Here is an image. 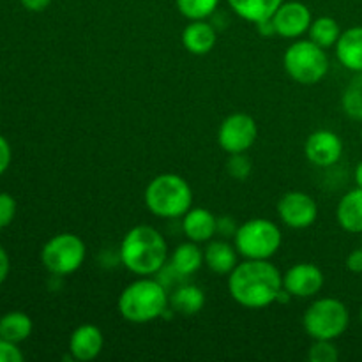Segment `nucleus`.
Listing matches in <instances>:
<instances>
[{"instance_id":"nucleus-1","label":"nucleus","mask_w":362,"mask_h":362,"mask_svg":"<svg viewBox=\"0 0 362 362\" xmlns=\"http://www.w3.org/2000/svg\"><path fill=\"white\" fill-rule=\"evenodd\" d=\"M283 276L269 260H244L228 274V292L246 310H264L278 303Z\"/></svg>"},{"instance_id":"nucleus-2","label":"nucleus","mask_w":362,"mask_h":362,"mask_svg":"<svg viewBox=\"0 0 362 362\" xmlns=\"http://www.w3.org/2000/svg\"><path fill=\"white\" fill-rule=\"evenodd\" d=\"M119 258L133 274L154 276L168 264V244L154 226L138 225L124 235Z\"/></svg>"},{"instance_id":"nucleus-3","label":"nucleus","mask_w":362,"mask_h":362,"mask_svg":"<svg viewBox=\"0 0 362 362\" xmlns=\"http://www.w3.org/2000/svg\"><path fill=\"white\" fill-rule=\"evenodd\" d=\"M117 308L120 317L129 324H148L168 315V290L159 279L140 276V279L122 290Z\"/></svg>"},{"instance_id":"nucleus-4","label":"nucleus","mask_w":362,"mask_h":362,"mask_svg":"<svg viewBox=\"0 0 362 362\" xmlns=\"http://www.w3.org/2000/svg\"><path fill=\"white\" fill-rule=\"evenodd\" d=\"M145 205L158 218H182L193 207V191L187 180L177 173H161L145 187Z\"/></svg>"},{"instance_id":"nucleus-5","label":"nucleus","mask_w":362,"mask_h":362,"mask_svg":"<svg viewBox=\"0 0 362 362\" xmlns=\"http://www.w3.org/2000/svg\"><path fill=\"white\" fill-rule=\"evenodd\" d=\"M286 74L300 85H317L327 76L329 57L325 48L311 39H296L283 55Z\"/></svg>"},{"instance_id":"nucleus-6","label":"nucleus","mask_w":362,"mask_h":362,"mask_svg":"<svg viewBox=\"0 0 362 362\" xmlns=\"http://www.w3.org/2000/svg\"><path fill=\"white\" fill-rule=\"evenodd\" d=\"M283 235L274 221L264 218L247 219L233 235V246L246 260H271L279 251Z\"/></svg>"},{"instance_id":"nucleus-7","label":"nucleus","mask_w":362,"mask_h":362,"mask_svg":"<svg viewBox=\"0 0 362 362\" xmlns=\"http://www.w3.org/2000/svg\"><path fill=\"white\" fill-rule=\"evenodd\" d=\"M350 325V313L345 303L334 297H322L310 304L303 317V327L311 339L334 341L345 334Z\"/></svg>"},{"instance_id":"nucleus-8","label":"nucleus","mask_w":362,"mask_h":362,"mask_svg":"<svg viewBox=\"0 0 362 362\" xmlns=\"http://www.w3.org/2000/svg\"><path fill=\"white\" fill-rule=\"evenodd\" d=\"M87 246L74 233H59L52 237L41 250V262L53 276H69L83 265Z\"/></svg>"},{"instance_id":"nucleus-9","label":"nucleus","mask_w":362,"mask_h":362,"mask_svg":"<svg viewBox=\"0 0 362 362\" xmlns=\"http://www.w3.org/2000/svg\"><path fill=\"white\" fill-rule=\"evenodd\" d=\"M258 136L257 120L247 113H232L218 129V144L226 154H240L250 151Z\"/></svg>"},{"instance_id":"nucleus-10","label":"nucleus","mask_w":362,"mask_h":362,"mask_svg":"<svg viewBox=\"0 0 362 362\" xmlns=\"http://www.w3.org/2000/svg\"><path fill=\"white\" fill-rule=\"evenodd\" d=\"M278 216L288 228H310L318 218L317 202L304 191H288L278 202Z\"/></svg>"},{"instance_id":"nucleus-11","label":"nucleus","mask_w":362,"mask_h":362,"mask_svg":"<svg viewBox=\"0 0 362 362\" xmlns=\"http://www.w3.org/2000/svg\"><path fill=\"white\" fill-rule=\"evenodd\" d=\"M325 285V276L318 265L310 262H300L292 265L288 271L283 274V288L292 297L299 299H310L320 293Z\"/></svg>"},{"instance_id":"nucleus-12","label":"nucleus","mask_w":362,"mask_h":362,"mask_svg":"<svg viewBox=\"0 0 362 362\" xmlns=\"http://www.w3.org/2000/svg\"><path fill=\"white\" fill-rule=\"evenodd\" d=\"M304 154L311 165L327 168L341 159L343 141L334 131L318 129L308 136L306 144H304Z\"/></svg>"},{"instance_id":"nucleus-13","label":"nucleus","mask_w":362,"mask_h":362,"mask_svg":"<svg viewBox=\"0 0 362 362\" xmlns=\"http://www.w3.org/2000/svg\"><path fill=\"white\" fill-rule=\"evenodd\" d=\"M272 21L278 35L285 39H299L310 30L313 16L306 4L303 2H283L272 14Z\"/></svg>"},{"instance_id":"nucleus-14","label":"nucleus","mask_w":362,"mask_h":362,"mask_svg":"<svg viewBox=\"0 0 362 362\" xmlns=\"http://www.w3.org/2000/svg\"><path fill=\"white\" fill-rule=\"evenodd\" d=\"M105 346V338L98 325L83 324L73 331L69 338V352L74 361H94Z\"/></svg>"},{"instance_id":"nucleus-15","label":"nucleus","mask_w":362,"mask_h":362,"mask_svg":"<svg viewBox=\"0 0 362 362\" xmlns=\"http://www.w3.org/2000/svg\"><path fill=\"white\" fill-rule=\"evenodd\" d=\"M216 221L218 218L207 209L191 207L182 216L184 235L193 243H209L216 235Z\"/></svg>"},{"instance_id":"nucleus-16","label":"nucleus","mask_w":362,"mask_h":362,"mask_svg":"<svg viewBox=\"0 0 362 362\" xmlns=\"http://www.w3.org/2000/svg\"><path fill=\"white\" fill-rule=\"evenodd\" d=\"M216 28L214 25L205 20H193L182 30V45L193 55H207L216 46Z\"/></svg>"},{"instance_id":"nucleus-17","label":"nucleus","mask_w":362,"mask_h":362,"mask_svg":"<svg viewBox=\"0 0 362 362\" xmlns=\"http://www.w3.org/2000/svg\"><path fill=\"white\" fill-rule=\"evenodd\" d=\"M336 57L345 69L362 73V27H352L341 32L336 42Z\"/></svg>"},{"instance_id":"nucleus-18","label":"nucleus","mask_w":362,"mask_h":362,"mask_svg":"<svg viewBox=\"0 0 362 362\" xmlns=\"http://www.w3.org/2000/svg\"><path fill=\"white\" fill-rule=\"evenodd\" d=\"M204 262L214 274L228 276L239 264V251L226 240H209L204 250Z\"/></svg>"},{"instance_id":"nucleus-19","label":"nucleus","mask_w":362,"mask_h":362,"mask_svg":"<svg viewBox=\"0 0 362 362\" xmlns=\"http://www.w3.org/2000/svg\"><path fill=\"white\" fill-rule=\"evenodd\" d=\"M338 225L349 233H362V189L349 191L341 197L336 207Z\"/></svg>"},{"instance_id":"nucleus-20","label":"nucleus","mask_w":362,"mask_h":362,"mask_svg":"<svg viewBox=\"0 0 362 362\" xmlns=\"http://www.w3.org/2000/svg\"><path fill=\"white\" fill-rule=\"evenodd\" d=\"M205 306V293L200 286L194 285H179L170 293V310L173 313L197 315L204 310Z\"/></svg>"},{"instance_id":"nucleus-21","label":"nucleus","mask_w":362,"mask_h":362,"mask_svg":"<svg viewBox=\"0 0 362 362\" xmlns=\"http://www.w3.org/2000/svg\"><path fill=\"white\" fill-rule=\"evenodd\" d=\"M170 265L172 269H175L180 276L184 278H189V276L197 274L202 269V265H205L204 262V251L198 247V243H182L173 250L172 257H170Z\"/></svg>"},{"instance_id":"nucleus-22","label":"nucleus","mask_w":362,"mask_h":362,"mask_svg":"<svg viewBox=\"0 0 362 362\" xmlns=\"http://www.w3.org/2000/svg\"><path fill=\"white\" fill-rule=\"evenodd\" d=\"M285 0H228L233 13L250 23L269 20Z\"/></svg>"},{"instance_id":"nucleus-23","label":"nucleus","mask_w":362,"mask_h":362,"mask_svg":"<svg viewBox=\"0 0 362 362\" xmlns=\"http://www.w3.org/2000/svg\"><path fill=\"white\" fill-rule=\"evenodd\" d=\"M32 334V320L21 311H11L0 318V338L13 343H21Z\"/></svg>"},{"instance_id":"nucleus-24","label":"nucleus","mask_w":362,"mask_h":362,"mask_svg":"<svg viewBox=\"0 0 362 362\" xmlns=\"http://www.w3.org/2000/svg\"><path fill=\"white\" fill-rule=\"evenodd\" d=\"M308 34H310L311 41L327 49L331 46H336L339 35H341V28H339V23L334 18L320 16L317 20H313Z\"/></svg>"},{"instance_id":"nucleus-25","label":"nucleus","mask_w":362,"mask_h":362,"mask_svg":"<svg viewBox=\"0 0 362 362\" xmlns=\"http://www.w3.org/2000/svg\"><path fill=\"white\" fill-rule=\"evenodd\" d=\"M175 6L179 13L189 21L207 20L216 13L219 0H175Z\"/></svg>"},{"instance_id":"nucleus-26","label":"nucleus","mask_w":362,"mask_h":362,"mask_svg":"<svg viewBox=\"0 0 362 362\" xmlns=\"http://www.w3.org/2000/svg\"><path fill=\"white\" fill-rule=\"evenodd\" d=\"M341 103L346 115L362 122V73L346 87Z\"/></svg>"},{"instance_id":"nucleus-27","label":"nucleus","mask_w":362,"mask_h":362,"mask_svg":"<svg viewBox=\"0 0 362 362\" xmlns=\"http://www.w3.org/2000/svg\"><path fill=\"white\" fill-rule=\"evenodd\" d=\"M339 357L334 341L329 339H313V345L308 350V359L311 362H336Z\"/></svg>"},{"instance_id":"nucleus-28","label":"nucleus","mask_w":362,"mask_h":362,"mask_svg":"<svg viewBox=\"0 0 362 362\" xmlns=\"http://www.w3.org/2000/svg\"><path fill=\"white\" fill-rule=\"evenodd\" d=\"M228 161H226V172L232 179L235 180H246L253 172V163L247 158L246 152L240 154H228Z\"/></svg>"},{"instance_id":"nucleus-29","label":"nucleus","mask_w":362,"mask_h":362,"mask_svg":"<svg viewBox=\"0 0 362 362\" xmlns=\"http://www.w3.org/2000/svg\"><path fill=\"white\" fill-rule=\"evenodd\" d=\"M16 216V200L11 194L0 193V230L9 226Z\"/></svg>"},{"instance_id":"nucleus-30","label":"nucleus","mask_w":362,"mask_h":362,"mask_svg":"<svg viewBox=\"0 0 362 362\" xmlns=\"http://www.w3.org/2000/svg\"><path fill=\"white\" fill-rule=\"evenodd\" d=\"M21 361H23V354H21V350L18 349L16 343L0 338V362H21Z\"/></svg>"},{"instance_id":"nucleus-31","label":"nucleus","mask_w":362,"mask_h":362,"mask_svg":"<svg viewBox=\"0 0 362 362\" xmlns=\"http://www.w3.org/2000/svg\"><path fill=\"white\" fill-rule=\"evenodd\" d=\"M237 228H239V225H237L235 219L230 218V216H221V218H218V221H216V233L225 237V239L235 235Z\"/></svg>"},{"instance_id":"nucleus-32","label":"nucleus","mask_w":362,"mask_h":362,"mask_svg":"<svg viewBox=\"0 0 362 362\" xmlns=\"http://www.w3.org/2000/svg\"><path fill=\"white\" fill-rule=\"evenodd\" d=\"M345 264L350 272H354V274H362V246L354 250L352 253L346 257Z\"/></svg>"},{"instance_id":"nucleus-33","label":"nucleus","mask_w":362,"mask_h":362,"mask_svg":"<svg viewBox=\"0 0 362 362\" xmlns=\"http://www.w3.org/2000/svg\"><path fill=\"white\" fill-rule=\"evenodd\" d=\"M11 165V147L6 138L0 134V175L9 168Z\"/></svg>"},{"instance_id":"nucleus-34","label":"nucleus","mask_w":362,"mask_h":362,"mask_svg":"<svg viewBox=\"0 0 362 362\" xmlns=\"http://www.w3.org/2000/svg\"><path fill=\"white\" fill-rule=\"evenodd\" d=\"M255 25H257V30L262 37H274V35H278L272 18H269V20H262Z\"/></svg>"},{"instance_id":"nucleus-35","label":"nucleus","mask_w":362,"mask_h":362,"mask_svg":"<svg viewBox=\"0 0 362 362\" xmlns=\"http://www.w3.org/2000/svg\"><path fill=\"white\" fill-rule=\"evenodd\" d=\"M20 2L25 9L32 11V13H41L52 4V0H20Z\"/></svg>"},{"instance_id":"nucleus-36","label":"nucleus","mask_w":362,"mask_h":362,"mask_svg":"<svg viewBox=\"0 0 362 362\" xmlns=\"http://www.w3.org/2000/svg\"><path fill=\"white\" fill-rule=\"evenodd\" d=\"M9 269H11V262H9V255L6 253L2 246H0V285L6 281V278L9 276Z\"/></svg>"},{"instance_id":"nucleus-37","label":"nucleus","mask_w":362,"mask_h":362,"mask_svg":"<svg viewBox=\"0 0 362 362\" xmlns=\"http://www.w3.org/2000/svg\"><path fill=\"white\" fill-rule=\"evenodd\" d=\"M354 179H356L357 187L362 189V161H359V165L356 166V173H354Z\"/></svg>"},{"instance_id":"nucleus-38","label":"nucleus","mask_w":362,"mask_h":362,"mask_svg":"<svg viewBox=\"0 0 362 362\" xmlns=\"http://www.w3.org/2000/svg\"><path fill=\"white\" fill-rule=\"evenodd\" d=\"M361 324H362V308H361Z\"/></svg>"},{"instance_id":"nucleus-39","label":"nucleus","mask_w":362,"mask_h":362,"mask_svg":"<svg viewBox=\"0 0 362 362\" xmlns=\"http://www.w3.org/2000/svg\"><path fill=\"white\" fill-rule=\"evenodd\" d=\"M361 141H362V126H361Z\"/></svg>"}]
</instances>
